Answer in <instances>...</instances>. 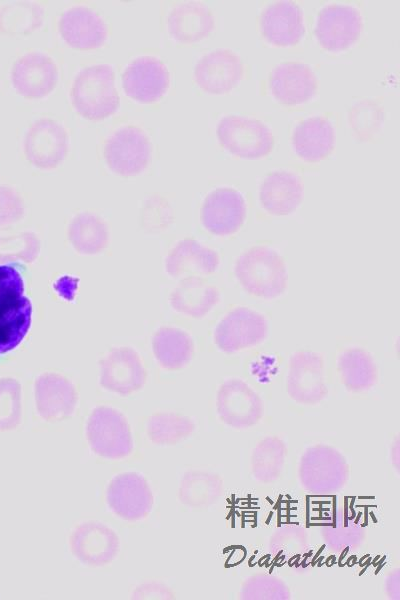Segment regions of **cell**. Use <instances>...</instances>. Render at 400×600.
<instances>
[{"mask_svg":"<svg viewBox=\"0 0 400 600\" xmlns=\"http://www.w3.org/2000/svg\"><path fill=\"white\" fill-rule=\"evenodd\" d=\"M233 275L244 292L262 300L283 297L289 286L286 259L269 244H254L244 249L234 261Z\"/></svg>","mask_w":400,"mask_h":600,"instance_id":"obj_1","label":"cell"},{"mask_svg":"<svg viewBox=\"0 0 400 600\" xmlns=\"http://www.w3.org/2000/svg\"><path fill=\"white\" fill-rule=\"evenodd\" d=\"M70 96L76 112L87 119H104L115 113L120 101L112 66L94 64L82 68L74 78Z\"/></svg>","mask_w":400,"mask_h":600,"instance_id":"obj_2","label":"cell"},{"mask_svg":"<svg viewBox=\"0 0 400 600\" xmlns=\"http://www.w3.org/2000/svg\"><path fill=\"white\" fill-rule=\"evenodd\" d=\"M32 316L20 272L0 265V355L16 348L26 336Z\"/></svg>","mask_w":400,"mask_h":600,"instance_id":"obj_3","label":"cell"},{"mask_svg":"<svg viewBox=\"0 0 400 600\" xmlns=\"http://www.w3.org/2000/svg\"><path fill=\"white\" fill-rule=\"evenodd\" d=\"M270 323L264 313L251 306H236L216 323L212 340L223 354L234 355L264 343Z\"/></svg>","mask_w":400,"mask_h":600,"instance_id":"obj_4","label":"cell"},{"mask_svg":"<svg viewBox=\"0 0 400 600\" xmlns=\"http://www.w3.org/2000/svg\"><path fill=\"white\" fill-rule=\"evenodd\" d=\"M90 450L106 460H122L134 449L132 431L124 414L107 405L95 407L85 425Z\"/></svg>","mask_w":400,"mask_h":600,"instance_id":"obj_5","label":"cell"},{"mask_svg":"<svg viewBox=\"0 0 400 600\" xmlns=\"http://www.w3.org/2000/svg\"><path fill=\"white\" fill-rule=\"evenodd\" d=\"M216 134L224 150L242 159H260L268 155L274 145L271 129L261 120L244 115L222 117Z\"/></svg>","mask_w":400,"mask_h":600,"instance_id":"obj_6","label":"cell"},{"mask_svg":"<svg viewBox=\"0 0 400 600\" xmlns=\"http://www.w3.org/2000/svg\"><path fill=\"white\" fill-rule=\"evenodd\" d=\"M108 509L118 518L128 521H141L152 511L154 497L147 479L134 471L115 475L105 490Z\"/></svg>","mask_w":400,"mask_h":600,"instance_id":"obj_7","label":"cell"},{"mask_svg":"<svg viewBox=\"0 0 400 600\" xmlns=\"http://www.w3.org/2000/svg\"><path fill=\"white\" fill-rule=\"evenodd\" d=\"M247 212L244 195L235 188L221 186L205 196L200 208V221L210 234L228 237L240 231Z\"/></svg>","mask_w":400,"mask_h":600,"instance_id":"obj_8","label":"cell"},{"mask_svg":"<svg viewBox=\"0 0 400 600\" xmlns=\"http://www.w3.org/2000/svg\"><path fill=\"white\" fill-rule=\"evenodd\" d=\"M363 19L360 11L348 4H330L317 17L314 34L325 50L340 52L350 48L361 35Z\"/></svg>","mask_w":400,"mask_h":600,"instance_id":"obj_9","label":"cell"},{"mask_svg":"<svg viewBox=\"0 0 400 600\" xmlns=\"http://www.w3.org/2000/svg\"><path fill=\"white\" fill-rule=\"evenodd\" d=\"M151 143L143 130L124 126L115 130L104 145V158L115 173L130 176L142 172L151 158Z\"/></svg>","mask_w":400,"mask_h":600,"instance_id":"obj_10","label":"cell"},{"mask_svg":"<svg viewBox=\"0 0 400 600\" xmlns=\"http://www.w3.org/2000/svg\"><path fill=\"white\" fill-rule=\"evenodd\" d=\"M120 547V538L116 532L98 520L79 523L70 535L73 556L89 567H103L112 563L118 556Z\"/></svg>","mask_w":400,"mask_h":600,"instance_id":"obj_11","label":"cell"},{"mask_svg":"<svg viewBox=\"0 0 400 600\" xmlns=\"http://www.w3.org/2000/svg\"><path fill=\"white\" fill-rule=\"evenodd\" d=\"M23 151L26 159L35 167L55 168L67 154V132L63 125L54 119H38L25 132Z\"/></svg>","mask_w":400,"mask_h":600,"instance_id":"obj_12","label":"cell"},{"mask_svg":"<svg viewBox=\"0 0 400 600\" xmlns=\"http://www.w3.org/2000/svg\"><path fill=\"white\" fill-rule=\"evenodd\" d=\"M58 70L53 59L40 51L18 57L10 70L14 90L25 98L37 99L48 95L56 86Z\"/></svg>","mask_w":400,"mask_h":600,"instance_id":"obj_13","label":"cell"},{"mask_svg":"<svg viewBox=\"0 0 400 600\" xmlns=\"http://www.w3.org/2000/svg\"><path fill=\"white\" fill-rule=\"evenodd\" d=\"M244 76L239 55L229 49H215L203 55L194 68L198 87L209 94H225L233 90Z\"/></svg>","mask_w":400,"mask_h":600,"instance_id":"obj_14","label":"cell"},{"mask_svg":"<svg viewBox=\"0 0 400 600\" xmlns=\"http://www.w3.org/2000/svg\"><path fill=\"white\" fill-rule=\"evenodd\" d=\"M169 83L166 65L154 56L142 55L133 59L122 73L125 93L141 103L159 100L166 93Z\"/></svg>","mask_w":400,"mask_h":600,"instance_id":"obj_15","label":"cell"},{"mask_svg":"<svg viewBox=\"0 0 400 600\" xmlns=\"http://www.w3.org/2000/svg\"><path fill=\"white\" fill-rule=\"evenodd\" d=\"M34 400L39 417L46 422L55 423L74 414L78 394L74 384L67 377L47 372L35 380Z\"/></svg>","mask_w":400,"mask_h":600,"instance_id":"obj_16","label":"cell"},{"mask_svg":"<svg viewBox=\"0 0 400 600\" xmlns=\"http://www.w3.org/2000/svg\"><path fill=\"white\" fill-rule=\"evenodd\" d=\"M99 381L107 391L127 396L144 386L146 371L133 349L119 347L111 350L101 360Z\"/></svg>","mask_w":400,"mask_h":600,"instance_id":"obj_17","label":"cell"},{"mask_svg":"<svg viewBox=\"0 0 400 600\" xmlns=\"http://www.w3.org/2000/svg\"><path fill=\"white\" fill-rule=\"evenodd\" d=\"M271 96L284 105H299L312 99L317 91V78L312 68L302 62H282L268 78Z\"/></svg>","mask_w":400,"mask_h":600,"instance_id":"obj_18","label":"cell"},{"mask_svg":"<svg viewBox=\"0 0 400 600\" xmlns=\"http://www.w3.org/2000/svg\"><path fill=\"white\" fill-rule=\"evenodd\" d=\"M325 358L312 349H297L289 356L287 388L301 401H316L325 391Z\"/></svg>","mask_w":400,"mask_h":600,"instance_id":"obj_19","label":"cell"},{"mask_svg":"<svg viewBox=\"0 0 400 600\" xmlns=\"http://www.w3.org/2000/svg\"><path fill=\"white\" fill-rule=\"evenodd\" d=\"M262 37L271 45L290 47L304 35V16L301 8L291 1H276L266 6L259 17Z\"/></svg>","mask_w":400,"mask_h":600,"instance_id":"obj_20","label":"cell"},{"mask_svg":"<svg viewBox=\"0 0 400 600\" xmlns=\"http://www.w3.org/2000/svg\"><path fill=\"white\" fill-rule=\"evenodd\" d=\"M220 264V255L215 249L193 238H185L170 250L165 268L173 278H205L216 273Z\"/></svg>","mask_w":400,"mask_h":600,"instance_id":"obj_21","label":"cell"},{"mask_svg":"<svg viewBox=\"0 0 400 600\" xmlns=\"http://www.w3.org/2000/svg\"><path fill=\"white\" fill-rule=\"evenodd\" d=\"M58 29L68 45L82 50L100 47L108 35L102 16L85 6H73L64 10L59 17Z\"/></svg>","mask_w":400,"mask_h":600,"instance_id":"obj_22","label":"cell"},{"mask_svg":"<svg viewBox=\"0 0 400 600\" xmlns=\"http://www.w3.org/2000/svg\"><path fill=\"white\" fill-rule=\"evenodd\" d=\"M304 195L301 178L292 171L279 169L269 173L258 191L262 209L273 216H288L295 212Z\"/></svg>","mask_w":400,"mask_h":600,"instance_id":"obj_23","label":"cell"},{"mask_svg":"<svg viewBox=\"0 0 400 600\" xmlns=\"http://www.w3.org/2000/svg\"><path fill=\"white\" fill-rule=\"evenodd\" d=\"M291 144L300 159L308 162L323 160L335 145L334 126L324 116L305 118L294 127Z\"/></svg>","mask_w":400,"mask_h":600,"instance_id":"obj_24","label":"cell"},{"mask_svg":"<svg viewBox=\"0 0 400 600\" xmlns=\"http://www.w3.org/2000/svg\"><path fill=\"white\" fill-rule=\"evenodd\" d=\"M215 20L211 10L199 2H183L168 14L167 30L172 39L191 44L211 34Z\"/></svg>","mask_w":400,"mask_h":600,"instance_id":"obj_25","label":"cell"},{"mask_svg":"<svg viewBox=\"0 0 400 600\" xmlns=\"http://www.w3.org/2000/svg\"><path fill=\"white\" fill-rule=\"evenodd\" d=\"M220 300V290L202 277L181 279L170 295V305L176 312L197 319L208 315Z\"/></svg>","mask_w":400,"mask_h":600,"instance_id":"obj_26","label":"cell"},{"mask_svg":"<svg viewBox=\"0 0 400 600\" xmlns=\"http://www.w3.org/2000/svg\"><path fill=\"white\" fill-rule=\"evenodd\" d=\"M336 364L342 381L350 389H367L377 379V361L374 354L365 347H345L338 353Z\"/></svg>","mask_w":400,"mask_h":600,"instance_id":"obj_27","label":"cell"},{"mask_svg":"<svg viewBox=\"0 0 400 600\" xmlns=\"http://www.w3.org/2000/svg\"><path fill=\"white\" fill-rule=\"evenodd\" d=\"M152 349L159 364L168 370H179L192 360L195 344L192 336L177 327H162L153 336Z\"/></svg>","mask_w":400,"mask_h":600,"instance_id":"obj_28","label":"cell"},{"mask_svg":"<svg viewBox=\"0 0 400 600\" xmlns=\"http://www.w3.org/2000/svg\"><path fill=\"white\" fill-rule=\"evenodd\" d=\"M68 238L81 254L99 253L107 244L108 230L104 221L90 212H81L73 217L68 227Z\"/></svg>","mask_w":400,"mask_h":600,"instance_id":"obj_29","label":"cell"},{"mask_svg":"<svg viewBox=\"0 0 400 600\" xmlns=\"http://www.w3.org/2000/svg\"><path fill=\"white\" fill-rule=\"evenodd\" d=\"M44 9L35 1H15L0 6V33L9 36L26 35L43 22Z\"/></svg>","mask_w":400,"mask_h":600,"instance_id":"obj_30","label":"cell"},{"mask_svg":"<svg viewBox=\"0 0 400 600\" xmlns=\"http://www.w3.org/2000/svg\"><path fill=\"white\" fill-rule=\"evenodd\" d=\"M190 421L175 413L159 412L145 421L148 440L158 446L172 445L189 434Z\"/></svg>","mask_w":400,"mask_h":600,"instance_id":"obj_31","label":"cell"},{"mask_svg":"<svg viewBox=\"0 0 400 600\" xmlns=\"http://www.w3.org/2000/svg\"><path fill=\"white\" fill-rule=\"evenodd\" d=\"M384 122V111L373 99H362L354 103L348 112V124L353 134L368 140L374 137Z\"/></svg>","mask_w":400,"mask_h":600,"instance_id":"obj_32","label":"cell"},{"mask_svg":"<svg viewBox=\"0 0 400 600\" xmlns=\"http://www.w3.org/2000/svg\"><path fill=\"white\" fill-rule=\"evenodd\" d=\"M22 419V390L11 377L0 378V432L15 430Z\"/></svg>","mask_w":400,"mask_h":600,"instance_id":"obj_33","label":"cell"},{"mask_svg":"<svg viewBox=\"0 0 400 600\" xmlns=\"http://www.w3.org/2000/svg\"><path fill=\"white\" fill-rule=\"evenodd\" d=\"M39 252V241L31 232L0 237V262L33 261Z\"/></svg>","mask_w":400,"mask_h":600,"instance_id":"obj_34","label":"cell"},{"mask_svg":"<svg viewBox=\"0 0 400 600\" xmlns=\"http://www.w3.org/2000/svg\"><path fill=\"white\" fill-rule=\"evenodd\" d=\"M25 212L24 201L12 187L0 185V226L19 221Z\"/></svg>","mask_w":400,"mask_h":600,"instance_id":"obj_35","label":"cell"},{"mask_svg":"<svg viewBox=\"0 0 400 600\" xmlns=\"http://www.w3.org/2000/svg\"><path fill=\"white\" fill-rule=\"evenodd\" d=\"M165 597L166 591L164 587L152 581L138 585L132 592V598L134 599H156Z\"/></svg>","mask_w":400,"mask_h":600,"instance_id":"obj_36","label":"cell"}]
</instances>
